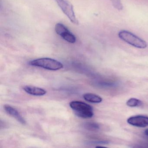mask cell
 I'll return each mask as SVG.
<instances>
[{"label":"cell","instance_id":"6da1fadb","mask_svg":"<svg viewBox=\"0 0 148 148\" xmlns=\"http://www.w3.org/2000/svg\"><path fill=\"white\" fill-rule=\"evenodd\" d=\"M70 107L75 114L79 117L90 118L94 115L92 107L90 105L79 101H73L70 103Z\"/></svg>","mask_w":148,"mask_h":148},{"label":"cell","instance_id":"7a4b0ae2","mask_svg":"<svg viewBox=\"0 0 148 148\" xmlns=\"http://www.w3.org/2000/svg\"><path fill=\"white\" fill-rule=\"evenodd\" d=\"M29 64L33 66L41 67L50 71H58L64 67L62 63L50 58H41L34 60L30 61Z\"/></svg>","mask_w":148,"mask_h":148},{"label":"cell","instance_id":"3957f363","mask_svg":"<svg viewBox=\"0 0 148 148\" xmlns=\"http://www.w3.org/2000/svg\"><path fill=\"white\" fill-rule=\"evenodd\" d=\"M118 36L123 41L134 47L139 49H145L147 47V43L145 40L130 32L122 30L119 33Z\"/></svg>","mask_w":148,"mask_h":148},{"label":"cell","instance_id":"277c9868","mask_svg":"<svg viewBox=\"0 0 148 148\" xmlns=\"http://www.w3.org/2000/svg\"><path fill=\"white\" fill-rule=\"evenodd\" d=\"M56 3L70 21L75 24H79L78 21L75 15L73 5L67 0H55Z\"/></svg>","mask_w":148,"mask_h":148},{"label":"cell","instance_id":"5b68a950","mask_svg":"<svg viewBox=\"0 0 148 148\" xmlns=\"http://www.w3.org/2000/svg\"><path fill=\"white\" fill-rule=\"evenodd\" d=\"M55 31L58 35L68 43L73 44L76 41L75 35L72 33L68 28L61 23H58L55 25Z\"/></svg>","mask_w":148,"mask_h":148},{"label":"cell","instance_id":"8992f818","mask_svg":"<svg viewBox=\"0 0 148 148\" xmlns=\"http://www.w3.org/2000/svg\"><path fill=\"white\" fill-rule=\"evenodd\" d=\"M129 124L140 128L148 126V116L144 115H136L130 117L127 119Z\"/></svg>","mask_w":148,"mask_h":148},{"label":"cell","instance_id":"52a82bcc","mask_svg":"<svg viewBox=\"0 0 148 148\" xmlns=\"http://www.w3.org/2000/svg\"><path fill=\"white\" fill-rule=\"evenodd\" d=\"M4 109L9 115L13 117L21 123L23 125L26 123L25 120L15 108L9 105H5L4 106Z\"/></svg>","mask_w":148,"mask_h":148},{"label":"cell","instance_id":"ba28073f","mask_svg":"<svg viewBox=\"0 0 148 148\" xmlns=\"http://www.w3.org/2000/svg\"><path fill=\"white\" fill-rule=\"evenodd\" d=\"M23 89L27 93L33 96H44L47 93L46 91L42 88L31 86H26L23 87Z\"/></svg>","mask_w":148,"mask_h":148},{"label":"cell","instance_id":"9c48e42d","mask_svg":"<svg viewBox=\"0 0 148 148\" xmlns=\"http://www.w3.org/2000/svg\"><path fill=\"white\" fill-rule=\"evenodd\" d=\"M84 98L85 100L90 103H98L102 102L103 99L100 96L91 93H86L84 94Z\"/></svg>","mask_w":148,"mask_h":148},{"label":"cell","instance_id":"30bf717a","mask_svg":"<svg viewBox=\"0 0 148 148\" xmlns=\"http://www.w3.org/2000/svg\"><path fill=\"white\" fill-rule=\"evenodd\" d=\"M143 104L141 100L135 98H131L126 102V105L131 107H138L141 106Z\"/></svg>","mask_w":148,"mask_h":148},{"label":"cell","instance_id":"8fae6325","mask_svg":"<svg viewBox=\"0 0 148 148\" xmlns=\"http://www.w3.org/2000/svg\"><path fill=\"white\" fill-rule=\"evenodd\" d=\"M84 127L86 130L92 131L98 130L100 128L99 125L94 122H88L86 123L84 125Z\"/></svg>","mask_w":148,"mask_h":148},{"label":"cell","instance_id":"7c38bea8","mask_svg":"<svg viewBox=\"0 0 148 148\" xmlns=\"http://www.w3.org/2000/svg\"><path fill=\"white\" fill-rule=\"evenodd\" d=\"M112 5L119 11H121L123 8V4L120 0H111Z\"/></svg>","mask_w":148,"mask_h":148},{"label":"cell","instance_id":"4fadbf2b","mask_svg":"<svg viewBox=\"0 0 148 148\" xmlns=\"http://www.w3.org/2000/svg\"><path fill=\"white\" fill-rule=\"evenodd\" d=\"M145 134L146 136H148V129H146V130H145Z\"/></svg>","mask_w":148,"mask_h":148}]
</instances>
